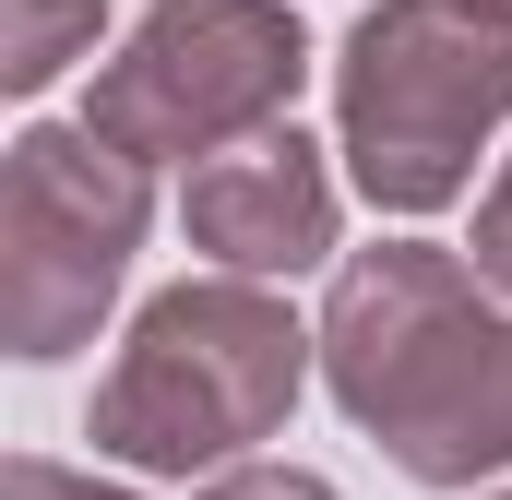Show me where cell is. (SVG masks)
Instances as JSON below:
<instances>
[{"label":"cell","instance_id":"cell-11","mask_svg":"<svg viewBox=\"0 0 512 500\" xmlns=\"http://www.w3.org/2000/svg\"><path fill=\"white\" fill-rule=\"evenodd\" d=\"M465 12H489V24H501V36H512V0H465Z\"/></svg>","mask_w":512,"mask_h":500},{"label":"cell","instance_id":"cell-5","mask_svg":"<svg viewBox=\"0 0 512 500\" xmlns=\"http://www.w3.org/2000/svg\"><path fill=\"white\" fill-rule=\"evenodd\" d=\"M310 84V36L286 0H155L120 36V60H96L84 131L120 143L131 167H215L227 143L286 131Z\"/></svg>","mask_w":512,"mask_h":500},{"label":"cell","instance_id":"cell-3","mask_svg":"<svg viewBox=\"0 0 512 500\" xmlns=\"http://www.w3.org/2000/svg\"><path fill=\"white\" fill-rule=\"evenodd\" d=\"M512 120V36L465 0H370L334 60V155L370 215H441L477 191V155Z\"/></svg>","mask_w":512,"mask_h":500},{"label":"cell","instance_id":"cell-9","mask_svg":"<svg viewBox=\"0 0 512 500\" xmlns=\"http://www.w3.org/2000/svg\"><path fill=\"white\" fill-rule=\"evenodd\" d=\"M12 500H143V489H120V477H84V465H48V453H24V465H12Z\"/></svg>","mask_w":512,"mask_h":500},{"label":"cell","instance_id":"cell-8","mask_svg":"<svg viewBox=\"0 0 512 500\" xmlns=\"http://www.w3.org/2000/svg\"><path fill=\"white\" fill-rule=\"evenodd\" d=\"M477 286H489V298H512V167L501 179H489V191H477Z\"/></svg>","mask_w":512,"mask_h":500},{"label":"cell","instance_id":"cell-1","mask_svg":"<svg viewBox=\"0 0 512 500\" xmlns=\"http://www.w3.org/2000/svg\"><path fill=\"white\" fill-rule=\"evenodd\" d=\"M322 393L393 453V477L489 500L512 477V298L429 239L346 250L322 298Z\"/></svg>","mask_w":512,"mask_h":500},{"label":"cell","instance_id":"cell-6","mask_svg":"<svg viewBox=\"0 0 512 500\" xmlns=\"http://www.w3.org/2000/svg\"><path fill=\"white\" fill-rule=\"evenodd\" d=\"M179 227H191V250H203L215 274H239V286H286V274H322V262H334L346 203H334V167H322V143L286 120V131L227 143L215 167H191V191H179Z\"/></svg>","mask_w":512,"mask_h":500},{"label":"cell","instance_id":"cell-10","mask_svg":"<svg viewBox=\"0 0 512 500\" xmlns=\"http://www.w3.org/2000/svg\"><path fill=\"white\" fill-rule=\"evenodd\" d=\"M203 500H334V477H310V465H239V477H203Z\"/></svg>","mask_w":512,"mask_h":500},{"label":"cell","instance_id":"cell-2","mask_svg":"<svg viewBox=\"0 0 512 500\" xmlns=\"http://www.w3.org/2000/svg\"><path fill=\"white\" fill-rule=\"evenodd\" d=\"M322 322H298L274 286L179 274L131 310L120 370L96 381V453L131 477H239L310 393Z\"/></svg>","mask_w":512,"mask_h":500},{"label":"cell","instance_id":"cell-4","mask_svg":"<svg viewBox=\"0 0 512 500\" xmlns=\"http://www.w3.org/2000/svg\"><path fill=\"white\" fill-rule=\"evenodd\" d=\"M143 227H155V167H131L84 120L12 131V155H0V346L24 370L84 358L131 286Z\"/></svg>","mask_w":512,"mask_h":500},{"label":"cell","instance_id":"cell-12","mask_svg":"<svg viewBox=\"0 0 512 500\" xmlns=\"http://www.w3.org/2000/svg\"><path fill=\"white\" fill-rule=\"evenodd\" d=\"M489 500H512V489H489Z\"/></svg>","mask_w":512,"mask_h":500},{"label":"cell","instance_id":"cell-7","mask_svg":"<svg viewBox=\"0 0 512 500\" xmlns=\"http://www.w3.org/2000/svg\"><path fill=\"white\" fill-rule=\"evenodd\" d=\"M96 24H108V0H12V24H0V84H12V96H48L72 60H96Z\"/></svg>","mask_w":512,"mask_h":500}]
</instances>
